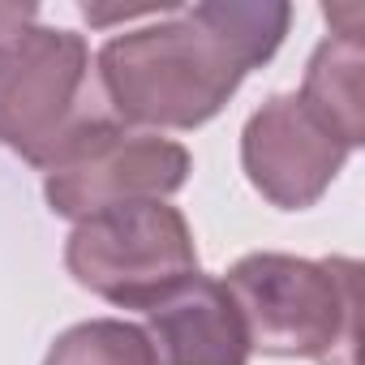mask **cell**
<instances>
[{
    "label": "cell",
    "mask_w": 365,
    "mask_h": 365,
    "mask_svg": "<svg viewBox=\"0 0 365 365\" xmlns=\"http://www.w3.org/2000/svg\"><path fill=\"white\" fill-rule=\"evenodd\" d=\"M344 159L348 146L301 103V95H271L241 133L250 185L284 211L314 207L339 176Z\"/></svg>",
    "instance_id": "8992f818"
},
{
    "label": "cell",
    "mask_w": 365,
    "mask_h": 365,
    "mask_svg": "<svg viewBox=\"0 0 365 365\" xmlns=\"http://www.w3.org/2000/svg\"><path fill=\"white\" fill-rule=\"evenodd\" d=\"M292 22L284 0L262 5H194L172 22L125 31L99 52L108 108L138 125L194 129L211 120L241 78L275 56Z\"/></svg>",
    "instance_id": "6da1fadb"
},
{
    "label": "cell",
    "mask_w": 365,
    "mask_h": 365,
    "mask_svg": "<svg viewBox=\"0 0 365 365\" xmlns=\"http://www.w3.org/2000/svg\"><path fill=\"white\" fill-rule=\"evenodd\" d=\"M103 120L112 112L91 82L82 35L22 26L0 39V142L14 155L48 172Z\"/></svg>",
    "instance_id": "3957f363"
},
{
    "label": "cell",
    "mask_w": 365,
    "mask_h": 365,
    "mask_svg": "<svg viewBox=\"0 0 365 365\" xmlns=\"http://www.w3.org/2000/svg\"><path fill=\"white\" fill-rule=\"evenodd\" d=\"M245 322L250 348L314 365H356L361 348V267L352 258L245 254L224 279Z\"/></svg>",
    "instance_id": "7a4b0ae2"
},
{
    "label": "cell",
    "mask_w": 365,
    "mask_h": 365,
    "mask_svg": "<svg viewBox=\"0 0 365 365\" xmlns=\"http://www.w3.org/2000/svg\"><path fill=\"white\" fill-rule=\"evenodd\" d=\"M301 103L352 150L365 138V43L361 35H331L305 69Z\"/></svg>",
    "instance_id": "ba28073f"
},
{
    "label": "cell",
    "mask_w": 365,
    "mask_h": 365,
    "mask_svg": "<svg viewBox=\"0 0 365 365\" xmlns=\"http://www.w3.org/2000/svg\"><path fill=\"white\" fill-rule=\"evenodd\" d=\"M35 14H39L35 5H0V39L14 35V31H22V26H31Z\"/></svg>",
    "instance_id": "30bf717a"
},
{
    "label": "cell",
    "mask_w": 365,
    "mask_h": 365,
    "mask_svg": "<svg viewBox=\"0 0 365 365\" xmlns=\"http://www.w3.org/2000/svg\"><path fill=\"white\" fill-rule=\"evenodd\" d=\"M190 176V150L159 133L125 129L116 116L69 146L43 180L48 207L65 220H91L133 202H163Z\"/></svg>",
    "instance_id": "5b68a950"
},
{
    "label": "cell",
    "mask_w": 365,
    "mask_h": 365,
    "mask_svg": "<svg viewBox=\"0 0 365 365\" xmlns=\"http://www.w3.org/2000/svg\"><path fill=\"white\" fill-rule=\"evenodd\" d=\"M43 365H159L155 348L142 327L116 322V318H95L82 327H69Z\"/></svg>",
    "instance_id": "9c48e42d"
},
{
    "label": "cell",
    "mask_w": 365,
    "mask_h": 365,
    "mask_svg": "<svg viewBox=\"0 0 365 365\" xmlns=\"http://www.w3.org/2000/svg\"><path fill=\"white\" fill-rule=\"evenodd\" d=\"M146 314V339L159 365H250L254 348L237 301L211 275H190Z\"/></svg>",
    "instance_id": "52a82bcc"
},
{
    "label": "cell",
    "mask_w": 365,
    "mask_h": 365,
    "mask_svg": "<svg viewBox=\"0 0 365 365\" xmlns=\"http://www.w3.org/2000/svg\"><path fill=\"white\" fill-rule=\"evenodd\" d=\"M69 275L120 309H155L190 275H198V245L176 207L133 202L91 215L65 245Z\"/></svg>",
    "instance_id": "277c9868"
}]
</instances>
